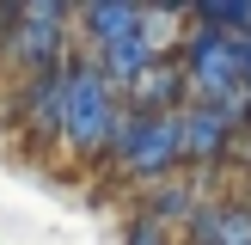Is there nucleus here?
Listing matches in <instances>:
<instances>
[{
  "label": "nucleus",
  "instance_id": "obj_11",
  "mask_svg": "<svg viewBox=\"0 0 251 245\" xmlns=\"http://www.w3.org/2000/svg\"><path fill=\"white\" fill-rule=\"evenodd\" d=\"M196 208H202V190H196V178H184V172H178V178H166V184H147L135 215L159 220V227H184Z\"/></svg>",
  "mask_w": 251,
  "mask_h": 245
},
{
  "label": "nucleus",
  "instance_id": "obj_4",
  "mask_svg": "<svg viewBox=\"0 0 251 245\" xmlns=\"http://www.w3.org/2000/svg\"><path fill=\"white\" fill-rule=\"evenodd\" d=\"M98 166L117 172L123 184H135V190L178 178V172H184V135H178V117H141V110H123Z\"/></svg>",
  "mask_w": 251,
  "mask_h": 245
},
{
  "label": "nucleus",
  "instance_id": "obj_8",
  "mask_svg": "<svg viewBox=\"0 0 251 245\" xmlns=\"http://www.w3.org/2000/svg\"><path fill=\"white\" fill-rule=\"evenodd\" d=\"M184 233H190V245H251V208L239 196H202Z\"/></svg>",
  "mask_w": 251,
  "mask_h": 245
},
{
  "label": "nucleus",
  "instance_id": "obj_6",
  "mask_svg": "<svg viewBox=\"0 0 251 245\" xmlns=\"http://www.w3.org/2000/svg\"><path fill=\"white\" fill-rule=\"evenodd\" d=\"M19 122H25V141L43 147L61 141V68L55 74H37V80H19Z\"/></svg>",
  "mask_w": 251,
  "mask_h": 245
},
{
  "label": "nucleus",
  "instance_id": "obj_7",
  "mask_svg": "<svg viewBox=\"0 0 251 245\" xmlns=\"http://www.w3.org/2000/svg\"><path fill=\"white\" fill-rule=\"evenodd\" d=\"M86 61H92V68L104 74V86H110V92L123 98V92H129V86H135V80H141V74H147V68H153V61H159V49L147 43V31H141V24H135V31H123L117 43L92 49V55H86Z\"/></svg>",
  "mask_w": 251,
  "mask_h": 245
},
{
  "label": "nucleus",
  "instance_id": "obj_9",
  "mask_svg": "<svg viewBox=\"0 0 251 245\" xmlns=\"http://www.w3.org/2000/svg\"><path fill=\"white\" fill-rule=\"evenodd\" d=\"M190 104L184 98V74H178V55H159L141 80L123 92V110H141V117H178Z\"/></svg>",
  "mask_w": 251,
  "mask_h": 245
},
{
  "label": "nucleus",
  "instance_id": "obj_14",
  "mask_svg": "<svg viewBox=\"0 0 251 245\" xmlns=\"http://www.w3.org/2000/svg\"><path fill=\"white\" fill-rule=\"evenodd\" d=\"M245 135H251V37H245Z\"/></svg>",
  "mask_w": 251,
  "mask_h": 245
},
{
  "label": "nucleus",
  "instance_id": "obj_15",
  "mask_svg": "<svg viewBox=\"0 0 251 245\" xmlns=\"http://www.w3.org/2000/svg\"><path fill=\"white\" fill-rule=\"evenodd\" d=\"M239 202H245V208H251V178H245V196H239Z\"/></svg>",
  "mask_w": 251,
  "mask_h": 245
},
{
  "label": "nucleus",
  "instance_id": "obj_3",
  "mask_svg": "<svg viewBox=\"0 0 251 245\" xmlns=\"http://www.w3.org/2000/svg\"><path fill=\"white\" fill-rule=\"evenodd\" d=\"M0 68L12 80H37V74H55L68 61L74 43V6L61 0H31V6H0Z\"/></svg>",
  "mask_w": 251,
  "mask_h": 245
},
{
  "label": "nucleus",
  "instance_id": "obj_2",
  "mask_svg": "<svg viewBox=\"0 0 251 245\" xmlns=\"http://www.w3.org/2000/svg\"><path fill=\"white\" fill-rule=\"evenodd\" d=\"M117 117H123V98L104 86V74L86 55H68L61 61V147L74 159H86V166H98Z\"/></svg>",
  "mask_w": 251,
  "mask_h": 245
},
{
  "label": "nucleus",
  "instance_id": "obj_1",
  "mask_svg": "<svg viewBox=\"0 0 251 245\" xmlns=\"http://www.w3.org/2000/svg\"><path fill=\"white\" fill-rule=\"evenodd\" d=\"M178 74H184V98L190 104H215L233 110L245 122V37H221V31H184L178 37Z\"/></svg>",
  "mask_w": 251,
  "mask_h": 245
},
{
  "label": "nucleus",
  "instance_id": "obj_13",
  "mask_svg": "<svg viewBox=\"0 0 251 245\" xmlns=\"http://www.w3.org/2000/svg\"><path fill=\"white\" fill-rule=\"evenodd\" d=\"M123 245H172V227H159L147 215H129L123 220Z\"/></svg>",
  "mask_w": 251,
  "mask_h": 245
},
{
  "label": "nucleus",
  "instance_id": "obj_12",
  "mask_svg": "<svg viewBox=\"0 0 251 245\" xmlns=\"http://www.w3.org/2000/svg\"><path fill=\"white\" fill-rule=\"evenodd\" d=\"M184 19L196 31H221V37H251V0H202Z\"/></svg>",
  "mask_w": 251,
  "mask_h": 245
},
{
  "label": "nucleus",
  "instance_id": "obj_5",
  "mask_svg": "<svg viewBox=\"0 0 251 245\" xmlns=\"http://www.w3.org/2000/svg\"><path fill=\"white\" fill-rule=\"evenodd\" d=\"M178 135H184V166L190 172H215L221 159L239 147L245 122L233 110H215V104H184L178 110Z\"/></svg>",
  "mask_w": 251,
  "mask_h": 245
},
{
  "label": "nucleus",
  "instance_id": "obj_10",
  "mask_svg": "<svg viewBox=\"0 0 251 245\" xmlns=\"http://www.w3.org/2000/svg\"><path fill=\"white\" fill-rule=\"evenodd\" d=\"M74 24L86 31V55L104 43H117L123 31H135L141 24V6L135 0H86V6H74Z\"/></svg>",
  "mask_w": 251,
  "mask_h": 245
}]
</instances>
